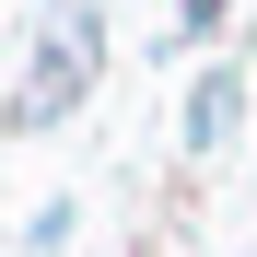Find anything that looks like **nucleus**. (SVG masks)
Masks as SVG:
<instances>
[{"mask_svg": "<svg viewBox=\"0 0 257 257\" xmlns=\"http://www.w3.org/2000/svg\"><path fill=\"white\" fill-rule=\"evenodd\" d=\"M82 94H94V12H59L47 47H35V94L12 105V128H47V117H70Z\"/></svg>", "mask_w": 257, "mask_h": 257, "instance_id": "obj_1", "label": "nucleus"}, {"mask_svg": "<svg viewBox=\"0 0 257 257\" xmlns=\"http://www.w3.org/2000/svg\"><path fill=\"white\" fill-rule=\"evenodd\" d=\"M222 128H234V70H210L187 94V152H222Z\"/></svg>", "mask_w": 257, "mask_h": 257, "instance_id": "obj_2", "label": "nucleus"}]
</instances>
